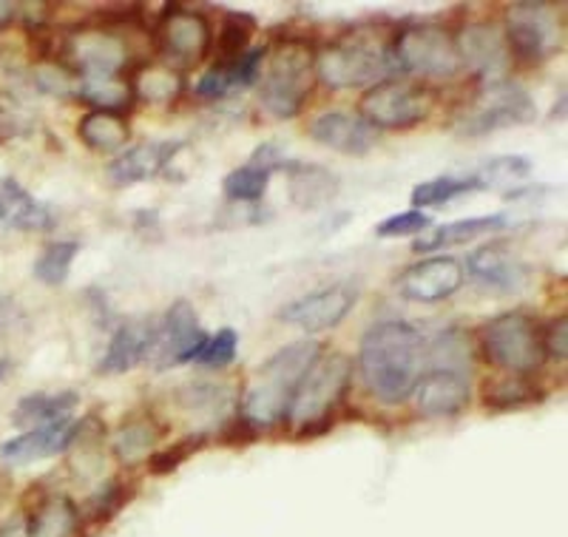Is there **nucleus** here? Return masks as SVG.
I'll return each instance as SVG.
<instances>
[{
	"label": "nucleus",
	"mask_w": 568,
	"mask_h": 537,
	"mask_svg": "<svg viewBox=\"0 0 568 537\" xmlns=\"http://www.w3.org/2000/svg\"><path fill=\"white\" fill-rule=\"evenodd\" d=\"M426 369V336L409 322L373 324L358 344V373L382 404H404Z\"/></svg>",
	"instance_id": "nucleus-1"
},
{
	"label": "nucleus",
	"mask_w": 568,
	"mask_h": 537,
	"mask_svg": "<svg viewBox=\"0 0 568 537\" xmlns=\"http://www.w3.org/2000/svg\"><path fill=\"white\" fill-rule=\"evenodd\" d=\"M324 344L316 338H304L282 347L276 356L267 358L256 369L251 387L242 398V415L258 429H271L287 422L291 404L296 398L298 384L311 373L313 364L322 358Z\"/></svg>",
	"instance_id": "nucleus-2"
},
{
	"label": "nucleus",
	"mask_w": 568,
	"mask_h": 537,
	"mask_svg": "<svg viewBox=\"0 0 568 537\" xmlns=\"http://www.w3.org/2000/svg\"><path fill=\"white\" fill-rule=\"evenodd\" d=\"M316 74L329 89H364L398 74L389 38L382 32H347L316 52Z\"/></svg>",
	"instance_id": "nucleus-3"
},
{
	"label": "nucleus",
	"mask_w": 568,
	"mask_h": 537,
	"mask_svg": "<svg viewBox=\"0 0 568 537\" xmlns=\"http://www.w3.org/2000/svg\"><path fill=\"white\" fill-rule=\"evenodd\" d=\"M267 72L258 78V103L278 120L302 114L313 91L316 52L304 38H282L267 45Z\"/></svg>",
	"instance_id": "nucleus-4"
},
{
	"label": "nucleus",
	"mask_w": 568,
	"mask_h": 537,
	"mask_svg": "<svg viewBox=\"0 0 568 537\" xmlns=\"http://www.w3.org/2000/svg\"><path fill=\"white\" fill-rule=\"evenodd\" d=\"M349 382H353V358L344 353H329V356L322 353V358L298 384L296 398L287 413L296 427V438H316L333 427V415Z\"/></svg>",
	"instance_id": "nucleus-5"
},
{
	"label": "nucleus",
	"mask_w": 568,
	"mask_h": 537,
	"mask_svg": "<svg viewBox=\"0 0 568 537\" xmlns=\"http://www.w3.org/2000/svg\"><path fill=\"white\" fill-rule=\"evenodd\" d=\"M480 349L491 367L506 376H535L546 364L542 327L531 313L509 311L480 327Z\"/></svg>",
	"instance_id": "nucleus-6"
},
{
	"label": "nucleus",
	"mask_w": 568,
	"mask_h": 537,
	"mask_svg": "<svg viewBox=\"0 0 568 537\" xmlns=\"http://www.w3.org/2000/svg\"><path fill=\"white\" fill-rule=\"evenodd\" d=\"M389 52L400 74L424 80H453L464 69L455 34L438 23H409L389 38Z\"/></svg>",
	"instance_id": "nucleus-7"
},
{
	"label": "nucleus",
	"mask_w": 568,
	"mask_h": 537,
	"mask_svg": "<svg viewBox=\"0 0 568 537\" xmlns=\"http://www.w3.org/2000/svg\"><path fill=\"white\" fill-rule=\"evenodd\" d=\"M438 105V94L420 80L389 78L369 85L358 103V116L375 131H404L429 120Z\"/></svg>",
	"instance_id": "nucleus-8"
},
{
	"label": "nucleus",
	"mask_w": 568,
	"mask_h": 537,
	"mask_svg": "<svg viewBox=\"0 0 568 537\" xmlns=\"http://www.w3.org/2000/svg\"><path fill=\"white\" fill-rule=\"evenodd\" d=\"M537 120V105L529 91L515 80H497L486 83L471 98L469 105L455 116V131L460 136H486L491 131L526 125Z\"/></svg>",
	"instance_id": "nucleus-9"
},
{
	"label": "nucleus",
	"mask_w": 568,
	"mask_h": 537,
	"mask_svg": "<svg viewBox=\"0 0 568 537\" xmlns=\"http://www.w3.org/2000/svg\"><path fill=\"white\" fill-rule=\"evenodd\" d=\"M506 45L511 60L542 63L560 49L562 29L551 3H511L506 9Z\"/></svg>",
	"instance_id": "nucleus-10"
},
{
	"label": "nucleus",
	"mask_w": 568,
	"mask_h": 537,
	"mask_svg": "<svg viewBox=\"0 0 568 537\" xmlns=\"http://www.w3.org/2000/svg\"><path fill=\"white\" fill-rule=\"evenodd\" d=\"M58 60L78 74H123L129 63L125 34L103 23H89L65 34L58 49Z\"/></svg>",
	"instance_id": "nucleus-11"
},
{
	"label": "nucleus",
	"mask_w": 568,
	"mask_h": 537,
	"mask_svg": "<svg viewBox=\"0 0 568 537\" xmlns=\"http://www.w3.org/2000/svg\"><path fill=\"white\" fill-rule=\"evenodd\" d=\"M156 49L176 65H196L211 49L213 29L205 14L185 7H165L154 29Z\"/></svg>",
	"instance_id": "nucleus-12"
},
{
	"label": "nucleus",
	"mask_w": 568,
	"mask_h": 537,
	"mask_svg": "<svg viewBox=\"0 0 568 537\" xmlns=\"http://www.w3.org/2000/svg\"><path fill=\"white\" fill-rule=\"evenodd\" d=\"M358 302V287L349 282H336V285L318 287V291L307 293L302 298H293L291 305H284L278 311V318L287 324H296L307 333L333 331L347 318Z\"/></svg>",
	"instance_id": "nucleus-13"
},
{
	"label": "nucleus",
	"mask_w": 568,
	"mask_h": 537,
	"mask_svg": "<svg viewBox=\"0 0 568 537\" xmlns=\"http://www.w3.org/2000/svg\"><path fill=\"white\" fill-rule=\"evenodd\" d=\"M205 338L207 333L202 331L194 305L185 302V298H180V302H174V305L169 307L162 324H156V342L154 349H151V356H156L154 364L160 369L196 362Z\"/></svg>",
	"instance_id": "nucleus-14"
},
{
	"label": "nucleus",
	"mask_w": 568,
	"mask_h": 537,
	"mask_svg": "<svg viewBox=\"0 0 568 537\" xmlns=\"http://www.w3.org/2000/svg\"><path fill=\"white\" fill-rule=\"evenodd\" d=\"M464 282V262L446 256V253H435L429 260H420L409 265L407 271H400V276L395 278V291L409 302L435 305V302H444L453 293H458Z\"/></svg>",
	"instance_id": "nucleus-15"
},
{
	"label": "nucleus",
	"mask_w": 568,
	"mask_h": 537,
	"mask_svg": "<svg viewBox=\"0 0 568 537\" xmlns=\"http://www.w3.org/2000/svg\"><path fill=\"white\" fill-rule=\"evenodd\" d=\"M464 271L475 278L480 291L495 293V296L520 293L529 285V265L506 242H489L471 251Z\"/></svg>",
	"instance_id": "nucleus-16"
},
{
	"label": "nucleus",
	"mask_w": 568,
	"mask_h": 537,
	"mask_svg": "<svg viewBox=\"0 0 568 537\" xmlns=\"http://www.w3.org/2000/svg\"><path fill=\"white\" fill-rule=\"evenodd\" d=\"M458 43L460 63L484 78L486 83H497L506 80L511 65L509 45H506V34L495 27V23H471L455 34Z\"/></svg>",
	"instance_id": "nucleus-17"
},
{
	"label": "nucleus",
	"mask_w": 568,
	"mask_h": 537,
	"mask_svg": "<svg viewBox=\"0 0 568 537\" xmlns=\"http://www.w3.org/2000/svg\"><path fill=\"white\" fill-rule=\"evenodd\" d=\"M415 407L424 418H455L469 407L471 373L464 369H424L413 389Z\"/></svg>",
	"instance_id": "nucleus-18"
},
{
	"label": "nucleus",
	"mask_w": 568,
	"mask_h": 537,
	"mask_svg": "<svg viewBox=\"0 0 568 537\" xmlns=\"http://www.w3.org/2000/svg\"><path fill=\"white\" fill-rule=\"evenodd\" d=\"M311 136L318 145L338 151L344 156H364L375 149L378 131L367 125L358 114L347 111H324L311 123Z\"/></svg>",
	"instance_id": "nucleus-19"
},
{
	"label": "nucleus",
	"mask_w": 568,
	"mask_h": 537,
	"mask_svg": "<svg viewBox=\"0 0 568 537\" xmlns=\"http://www.w3.org/2000/svg\"><path fill=\"white\" fill-rule=\"evenodd\" d=\"M287 160H284L282 149L273 143H262L251 154V160L242 165V169H233L231 174L222 180V191L231 202H240V205H256L265 196L267 185H271V176L278 169H284Z\"/></svg>",
	"instance_id": "nucleus-20"
},
{
	"label": "nucleus",
	"mask_w": 568,
	"mask_h": 537,
	"mask_svg": "<svg viewBox=\"0 0 568 537\" xmlns=\"http://www.w3.org/2000/svg\"><path fill=\"white\" fill-rule=\"evenodd\" d=\"M78 435L80 422H74V418H69L63 424H54V427L29 429V433H20L18 438H9L0 447V460L12 466H27L34 464V460L52 458V455H60L74 447Z\"/></svg>",
	"instance_id": "nucleus-21"
},
{
	"label": "nucleus",
	"mask_w": 568,
	"mask_h": 537,
	"mask_svg": "<svg viewBox=\"0 0 568 537\" xmlns=\"http://www.w3.org/2000/svg\"><path fill=\"white\" fill-rule=\"evenodd\" d=\"M267 58V45H256V49H247L242 58L236 60H220L216 65H211L205 74L196 83V98L202 100H222L227 98L231 91L251 89L262 78V65Z\"/></svg>",
	"instance_id": "nucleus-22"
},
{
	"label": "nucleus",
	"mask_w": 568,
	"mask_h": 537,
	"mask_svg": "<svg viewBox=\"0 0 568 537\" xmlns=\"http://www.w3.org/2000/svg\"><path fill=\"white\" fill-rule=\"evenodd\" d=\"M156 342V324H120L105 347L103 358L98 364L100 376H123L134 369L142 358L151 356Z\"/></svg>",
	"instance_id": "nucleus-23"
},
{
	"label": "nucleus",
	"mask_w": 568,
	"mask_h": 537,
	"mask_svg": "<svg viewBox=\"0 0 568 537\" xmlns=\"http://www.w3.org/2000/svg\"><path fill=\"white\" fill-rule=\"evenodd\" d=\"M58 214L45 202L34 200L18 180H0V225L12 231H52Z\"/></svg>",
	"instance_id": "nucleus-24"
},
{
	"label": "nucleus",
	"mask_w": 568,
	"mask_h": 537,
	"mask_svg": "<svg viewBox=\"0 0 568 537\" xmlns=\"http://www.w3.org/2000/svg\"><path fill=\"white\" fill-rule=\"evenodd\" d=\"M185 143H140L134 149H125L109 165V176L114 185H134L160 176L169 169L174 154H180Z\"/></svg>",
	"instance_id": "nucleus-25"
},
{
	"label": "nucleus",
	"mask_w": 568,
	"mask_h": 537,
	"mask_svg": "<svg viewBox=\"0 0 568 537\" xmlns=\"http://www.w3.org/2000/svg\"><path fill=\"white\" fill-rule=\"evenodd\" d=\"M287 189H291V202L302 211H318L327 202L336 200L338 176L316 162H287Z\"/></svg>",
	"instance_id": "nucleus-26"
},
{
	"label": "nucleus",
	"mask_w": 568,
	"mask_h": 537,
	"mask_svg": "<svg viewBox=\"0 0 568 537\" xmlns=\"http://www.w3.org/2000/svg\"><path fill=\"white\" fill-rule=\"evenodd\" d=\"M80 395L74 389H63V393H32L23 395L12 413V422L18 424L23 433L29 429L54 427V424L69 422L71 413L78 409Z\"/></svg>",
	"instance_id": "nucleus-27"
},
{
	"label": "nucleus",
	"mask_w": 568,
	"mask_h": 537,
	"mask_svg": "<svg viewBox=\"0 0 568 537\" xmlns=\"http://www.w3.org/2000/svg\"><path fill=\"white\" fill-rule=\"evenodd\" d=\"M511 225L509 214H486V216H469V220L449 222V225L435 227L429 236L424 240H415L413 251L415 253H433L444 251V247H458L466 245L471 240H480V236H495V233L506 231Z\"/></svg>",
	"instance_id": "nucleus-28"
},
{
	"label": "nucleus",
	"mask_w": 568,
	"mask_h": 537,
	"mask_svg": "<svg viewBox=\"0 0 568 537\" xmlns=\"http://www.w3.org/2000/svg\"><path fill=\"white\" fill-rule=\"evenodd\" d=\"M78 136L83 140L85 149L98 151V154H123L131 140L129 120L114 111H89L80 116Z\"/></svg>",
	"instance_id": "nucleus-29"
},
{
	"label": "nucleus",
	"mask_w": 568,
	"mask_h": 537,
	"mask_svg": "<svg viewBox=\"0 0 568 537\" xmlns=\"http://www.w3.org/2000/svg\"><path fill=\"white\" fill-rule=\"evenodd\" d=\"M29 537H78L80 509L65 495H49L27 520Z\"/></svg>",
	"instance_id": "nucleus-30"
},
{
	"label": "nucleus",
	"mask_w": 568,
	"mask_h": 537,
	"mask_svg": "<svg viewBox=\"0 0 568 537\" xmlns=\"http://www.w3.org/2000/svg\"><path fill=\"white\" fill-rule=\"evenodd\" d=\"M80 103L94 105V111H114L120 114L134 103L131 80L123 74H80Z\"/></svg>",
	"instance_id": "nucleus-31"
},
{
	"label": "nucleus",
	"mask_w": 568,
	"mask_h": 537,
	"mask_svg": "<svg viewBox=\"0 0 568 537\" xmlns=\"http://www.w3.org/2000/svg\"><path fill=\"white\" fill-rule=\"evenodd\" d=\"M182 85H185V80L169 63H145L131 78L134 98L145 100V103H171L182 94Z\"/></svg>",
	"instance_id": "nucleus-32"
},
{
	"label": "nucleus",
	"mask_w": 568,
	"mask_h": 537,
	"mask_svg": "<svg viewBox=\"0 0 568 537\" xmlns=\"http://www.w3.org/2000/svg\"><path fill=\"white\" fill-rule=\"evenodd\" d=\"M546 398L531 376H500L484 384V404L489 409H520Z\"/></svg>",
	"instance_id": "nucleus-33"
},
{
	"label": "nucleus",
	"mask_w": 568,
	"mask_h": 537,
	"mask_svg": "<svg viewBox=\"0 0 568 537\" xmlns=\"http://www.w3.org/2000/svg\"><path fill=\"white\" fill-rule=\"evenodd\" d=\"M464 369L471 373V338L460 327L438 333L433 342H426V369Z\"/></svg>",
	"instance_id": "nucleus-34"
},
{
	"label": "nucleus",
	"mask_w": 568,
	"mask_h": 537,
	"mask_svg": "<svg viewBox=\"0 0 568 537\" xmlns=\"http://www.w3.org/2000/svg\"><path fill=\"white\" fill-rule=\"evenodd\" d=\"M475 191H484L480 189V180L475 174L469 176H435V180H426L420 185L413 189V205L418 211L424 207H438V205H449L453 200H460L466 194H475Z\"/></svg>",
	"instance_id": "nucleus-35"
},
{
	"label": "nucleus",
	"mask_w": 568,
	"mask_h": 537,
	"mask_svg": "<svg viewBox=\"0 0 568 537\" xmlns=\"http://www.w3.org/2000/svg\"><path fill=\"white\" fill-rule=\"evenodd\" d=\"M156 438H160V429L154 427V422H151V418L123 424V427H120V433L114 435L116 460L125 466L140 464V460L149 458V449L154 447Z\"/></svg>",
	"instance_id": "nucleus-36"
},
{
	"label": "nucleus",
	"mask_w": 568,
	"mask_h": 537,
	"mask_svg": "<svg viewBox=\"0 0 568 537\" xmlns=\"http://www.w3.org/2000/svg\"><path fill=\"white\" fill-rule=\"evenodd\" d=\"M78 253H80V242H65V240L49 242L32 267L34 278L49 287L63 285L71 273V265H74V260H78Z\"/></svg>",
	"instance_id": "nucleus-37"
},
{
	"label": "nucleus",
	"mask_w": 568,
	"mask_h": 537,
	"mask_svg": "<svg viewBox=\"0 0 568 537\" xmlns=\"http://www.w3.org/2000/svg\"><path fill=\"white\" fill-rule=\"evenodd\" d=\"M34 89L58 100H78L80 74L60 60H40L32 69Z\"/></svg>",
	"instance_id": "nucleus-38"
},
{
	"label": "nucleus",
	"mask_w": 568,
	"mask_h": 537,
	"mask_svg": "<svg viewBox=\"0 0 568 537\" xmlns=\"http://www.w3.org/2000/svg\"><path fill=\"white\" fill-rule=\"evenodd\" d=\"M531 174V160H526V156H517V154H506V156H495V160H489L484 165V169L478 171V180H480V189L489 191V189H497V191H506L511 189V185H517V182L529 180Z\"/></svg>",
	"instance_id": "nucleus-39"
},
{
	"label": "nucleus",
	"mask_w": 568,
	"mask_h": 537,
	"mask_svg": "<svg viewBox=\"0 0 568 537\" xmlns=\"http://www.w3.org/2000/svg\"><path fill=\"white\" fill-rule=\"evenodd\" d=\"M253 32H256V20L245 12H227L222 20L220 34H216V52L220 60H236L247 52Z\"/></svg>",
	"instance_id": "nucleus-40"
},
{
	"label": "nucleus",
	"mask_w": 568,
	"mask_h": 537,
	"mask_svg": "<svg viewBox=\"0 0 568 537\" xmlns=\"http://www.w3.org/2000/svg\"><path fill=\"white\" fill-rule=\"evenodd\" d=\"M207 444V433H194V435H185V438L174 440L171 447L165 449H156V453L149 455V469L151 475H171L176 473L182 464H185L191 455L200 453L202 447Z\"/></svg>",
	"instance_id": "nucleus-41"
},
{
	"label": "nucleus",
	"mask_w": 568,
	"mask_h": 537,
	"mask_svg": "<svg viewBox=\"0 0 568 537\" xmlns=\"http://www.w3.org/2000/svg\"><path fill=\"white\" fill-rule=\"evenodd\" d=\"M236 349H240V333L233 331V327H222V331H216V336L205 338L200 356H196V364L211 369H225L236 358Z\"/></svg>",
	"instance_id": "nucleus-42"
},
{
	"label": "nucleus",
	"mask_w": 568,
	"mask_h": 537,
	"mask_svg": "<svg viewBox=\"0 0 568 537\" xmlns=\"http://www.w3.org/2000/svg\"><path fill=\"white\" fill-rule=\"evenodd\" d=\"M433 225V216L418 211V207H409V211H400V214L387 216L375 225V236L378 240H400V236H415V233H424L426 227Z\"/></svg>",
	"instance_id": "nucleus-43"
},
{
	"label": "nucleus",
	"mask_w": 568,
	"mask_h": 537,
	"mask_svg": "<svg viewBox=\"0 0 568 537\" xmlns=\"http://www.w3.org/2000/svg\"><path fill=\"white\" fill-rule=\"evenodd\" d=\"M227 402H231V387H225V384L196 382L176 393V404L185 409H213Z\"/></svg>",
	"instance_id": "nucleus-44"
},
{
	"label": "nucleus",
	"mask_w": 568,
	"mask_h": 537,
	"mask_svg": "<svg viewBox=\"0 0 568 537\" xmlns=\"http://www.w3.org/2000/svg\"><path fill=\"white\" fill-rule=\"evenodd\" d=\"M125 486L123 480H116V478L109 480L105 486H100L98 493L91 495L89 504H85V515H89V520H94V524H105L111 515H116L120 506L125 504Z\"/></svg>",
	"instance_id": "nucleus-45"
},
{
	"label": "nucleus",
	"mask_w": 568,
	"mask_h": 537,
	"mask_svg": "<svg viewBox=\"0 0 568 537\" xmlns=\"http://www.w3.org/2000/svg\"><path fill=\"white\" fill-rule=\"evenodd\" d=\"M258 433H262V429L253 427L245 415L240 413V415H231V418H225V422H222L216 438H220V444H225V447H245V444H253V440L258 438Z\"/></svg>",
	"instance_id": "nucleus-46"
},
{
	"label": "nucleus",
	"mask_w": 568,
	"mask_h": 537,
	"mask_svg": "<svg viewBox=\"0 0 568 537\" xmlns=\"http://www.w3.org/2000/svg\"><path fill=\"white\" fill-rule=\"evenodd\" d=\"M542 349H546V358H555V362H566V356H568V318H566V313H560L557 318H551L549 327H542Z\"/></svg>",
	"instance_id": "nucleus-47"
},
{
	"label": "nucleus",
	"mask_w": 568,
	"mask_h": 537,
	"mask_svg": "<svg viewBox=\"0 0 568 537\" xmlns=\"http://www.w3.org/2000/svg\"><path fill=\"white\" fill-rule=\"evenodd\" d=\"M29 131V120L14 109H0V143H9L14 136H23Z\"/></svg>",
	"instance_id": "nucleus-48"
},
{
	"label": "nucleus",
	"mask_w": 568,
	"mask_h": 537,
	"mask_svg": "<svg viewBox=\"0 0 568 537\" xmlns=\"http://www.w3.org/2000/svg\"><path fill=\"white\" fill-rule=\"evenodd\" d=\"M0 537H29L27 518H12L0 526Z\"/></svg>",
	"instance_id": "nucleus-49"
},
{
	"label": "nucleus",
	"mask_w": 568,
	"mask_h": 537,
	"mask_svg": "<svg viewBox=\"0 0 568 537\" xmlns=\"http://www.w3.org/2000/svg\"><path fill=\"white\" fill-rule=\"evenodd\" d=\"M9 493H12V480H9L7 473H0V506L7 504Z\"/></svg>",
	"instance_id": "nucleus-50"
},
{
	"label": "nucleus",
	"mask_w": 568,
	"mask_h": 537,
	"mask_svg": "<svg viewBox=\"0 0 568 537\" xmlns=\"http://www.w3.org/2000/svg\"><path fill=\"white\" fill-rule=\"evenodd\" d=\"M12 14H14L12 3H0V27H3L7 20H12Z\"/></svg>",
	"instance_id": "nucleus-51"
},
{
	"label": "nucleus",
	"mask_w": 568,
	"mask_h": 537,
	"mask_svg": "<svg viewBox=\"0 0 568 537\" xmlns=\"http://www.w3.org/2000/svg\"><path fill=\"white\" fill-rule=\"evenodd\" d=\"M9 369H12V364H9L7 358H0V382L9 376Z\"/></svg>",
	"instance_id": "nucleus-52"
}]
</instances>
